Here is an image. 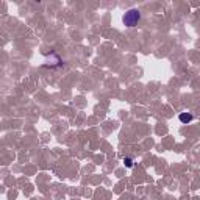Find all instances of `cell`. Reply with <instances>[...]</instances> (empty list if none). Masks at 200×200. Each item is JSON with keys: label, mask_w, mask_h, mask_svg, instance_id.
I'll return each mask as SVG.
<instances>
[{"label": "cell", "mask_w": 200, "mask_h": 200, "mask_svg": "<svg viewBox=\"0 0 200 200\" xmlns=\"http://www.w3.org/2000/svg\"><path fill=\"white\" fill-rule=\"evenodd\" d=\"M141 19V14H139V11L138 9H130L128 13L124 16V24L127 27H135L138 22Z\"/></svg>", "instance_id": "obj_1"}, {"label": "cell", "mask_w": 200, "mask_h": 200, "mask_svg": "<svg viewBox=\"0 0 200 200\" xmlns=\"http://www.w3.org/2000/svg\"><path fill=\"white\" fill-rule=\"evenodd\" d=\"M180 120L181 122H189V120H192V114H181Z\"/></svg>", "instance_id": "obj_2"}, {"label": "cell", "mask_w": 200, "mask_h": 200, "mask_svg": "<svg viewBox=\"0 0 200 200\" xmlns=\"http://www.w3.org/2000/svg\"><path fill=\"white\" fill-rule=\"evenodd\" d=\"M125 163H127L128 167H131V166H133V163H131V160H130V158H127V160H125Z\"/></svg>", "instance_id": "obj_3"}]
</instances>
